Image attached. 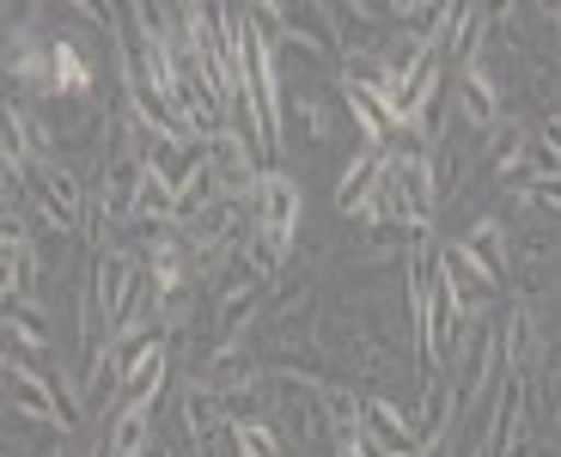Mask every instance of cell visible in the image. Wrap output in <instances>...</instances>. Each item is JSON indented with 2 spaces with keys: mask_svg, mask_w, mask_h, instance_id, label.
Segmentation results:
<instances>
[{
  "mask_svg": "<svg viewBox=\"0 0 561 457\" xmlns=\"http://www.w3.org/2000/svg\"><path fill=\"white\" fill-rule=\"evenodd\" d=\"M165 373H171V366H165V347H159L153 361H147V366H140V373L123 385V402H128V409H159V390H165Z\"/></svg>",
  "mask_w": 561,
  "mask_h": 457,
  "instance_id": "obj_19",
  "label": "cell"
},
{
  "mask_svg": "<svg viewBox=\"0 0 561 457\" xmlns=\"http://www.w3.org/2000/svg\"><path fill=\"white\" fill-rule=\"evenodd\" d=\"M31 293H37V244L7 208V299H31Z\"/></svg>",
  "mask_w": 561,
  "mask_h": 457,
  "instance_id": "obj_16",
  "label": "cell"
},
{
  "mask_svg": "<svg viewBox=\"0 0 561 457\" xmlns=\"http://www.w3.org/2000/svg\"><path fill=\"white\" fill-rule=\"evenodd\" d=\"M287 116H294V123L306 128L311 140L330 135V123H323V104H318V98H287Z\"/></svg>",
  "mask_w": 561,
  "mask_h": 457,
  "instance_id": "obj_22",
  "label": "cell"
},
{
  "mask_svg": "<svg viewBox=\"0 0 561 457\" xmlns=\"http://www.w3.org/2000/svg\"><path fill=\"white\" fill-rule=\"evenodd\" d=\"M251 214H256V232L275 238L280 250H294L299 214H306V202H299V183L287 178V171H268L263 190H256V202H251Z\"/></svg>",
  "mask_w": 561,
  "mask_h": 457,
  "instance_id": "obj_6",
  "label": "cell"
},
{
  "mask_svg": "<svg viewBox=\"0 0 561 457\" xmlns=\"http://www.w3.org/2000/svg\"><path fill=\"white\" fill-rule=\"evenodd\" d=\"M439 275L451 281V293L463 299V311H470V318L494 305V281L482 275L477 263H470V250H463V244H446V250H439Z\"/></svg>",
  "mask_w": 561,
  "mask_h": 457,
  "instance_id": "obj_12",
  "label": "cell"
},
{
  "mask_svg": "<svg viewBox=\"0 0 561 457\" xmlns=\"http://www.w3.org/2000/svg\"><path fill=\"white\" fill-rule=\"evenodd\" d=\"M336 457H379V452H373V445L360 439V445H336Z\"/></svg>",
  "mask_w": 561,
  "mask_h": 457,
  "instance_id": "obj_25",
  "label": "cell"
},
{
  "mask_svg": "<svg viewBox=\"0 0 561 457\" xmlns=\"http://www.w3.org/2000/svg\"><path fill=\"white\" fill-rule=\"evenodd\" d=\"M489 165H494V178H506V183H531V128H519V123H501L489 135Z\"/></svg>",
  "mask_w": 561,
  "mask_h": 457,
  "instance_id": "obj_15",
  "label": "cell"
},
{
  "mask_svg": "<svg viewBox=\"0 0 561 457\" xmlns=\"http://www.w3.org/2000/svg\"><path fill=\"white\" fill-rule=\"evenodd\" d=\"M318 347H323V361H330V373L336 378L354 373V385H373V378L397 373V342H385L354 305H342L330 323H318Z\"/></svg>",
  "mask_w": 561,
  "mask_h": 457,
  "instance_id": "obj_1",
  "label": "cell"
},
{
  "mask_svg": "<svg viewBox=\"0 0 561 457\" xmlns=\"http://www.w3.org/2000/svg\"><path fill=\"white\" fill-rule=\"evenodd\" d=\"M525 202H531V208H543V214H561V178L556 183H525Z\"/></svg>",
  "mask_w": 561,
  "mask_h": 457,
  "instance_id": "obj_23",
  "label": "cell"
},
{
  "mask_svg": "<svg viewBox=\"0 0 561 457\" xmlns=\"http://www.w3.org/2000/svg\"><path fill=\"white\" fill-rule=\"evenodd\" d=\"M7 330H13V354H49V318L37 299H7Z\"/></svg>",
  "mask_w": 561,
  "mask_h": 457,
  "instance_id": "obj_17",
  "label": "cell"
},
{
  "mask_svg": "<svg viewBox=\"0 0 561 457\" xmlns=\"http://www.w3.org/2000/svg\"><path fill=\"white\" fill-rule=\"evenodd\" d=\"M470 457H494V439H489V433L477 439V452H470Z\"/></svg>",
  "mask_w": 561,
  "mask_h": 457,
  "instance_id": "obj_28",
  "label": "cell"
},
{
  "mask_svg": "<svg viewBox=\"0 0 561 457\" xmlns=\"http://www.w3.org/2000/svg\"><path fill=\"white\" fill-rule=\"evenodd\" d=\"M451 92H458V116L477 128V135H494V128H501V85H494V73L482 68V61L463 68Z\"/></svg>",
  "mask_w": 561,
  "mask_h": 457,
  "instance_id": "obj_10",
  "label": "cell"
},
{
  "mask_svg": "<svg viewBox=\"0 0 561 457\" xmlns=\"http://www.w3.org/2000/svg\"><path fill=\"white\" fill-rule=\"evenodd\" d=\"M494 7H458V25H451V68H477V49H482V31H489Z\"/></svg>",
  "mask_w": 561,
  "mask_h": 457,
  "instance_id": "obj_18",
  "label": "cell"
},
{
  "mask_svg": "<svg viewBox=\"0 0 561 457\" xmlns=\"http://www.w3.org/2000/svg\"><path fill=\"white\" fill-rule=\"evenodd\" d=\"M232 445H239V457H287L275 421H244V427H232Z\"/></svg>",
  "mask_w": 561,
  "mask_h": 457,
  "instance_id": "obj_21",
  "label": "cell"
},
{
  "mask_svg": "<svg viewBox=\"0 0 561 457\" xmlns=\"http://www.w3.org/2000/svg\"><path fill=\"white\" fill-rule=\"evenodd\" d=\"M140 183H147V159L140 152H111L99 171V208H92V226L104 220H135Z\"/></svg>",
  "mask_w": 561,
  "mask_h": 457,
  "instance_id": "obj_7",
  "label": "cell"
},
{
  "mask_svg": "<svg viewBox=\"0 0 561 457\" xmlns=\"http://www.w3.org/2000/svg\"><path fill=\"white\" fill-rule=\"evenodd\" d=\"M421 457H451V439H434V445H421Z\"/></svg>",
  "mask_w": 561,
  "mask_h": 457,
  "instance_id": "obj_26",
  "label": "cell"
},
{
  "mask_svg": "<svg viewBox=\"0 0 561 457\" xmlns=\"http://www.w3.org/2000/svg\"><path fill=\"white\" fill-rule=\"evenodd\" d=\"M549 439L561 445V402H556V421H549Z\"/></svg>",
  "mask_w": 561,
  "mask_h": 457,
  "instance_id": "obj_29",
  "label": "cell"
},
{
  "mask_svg": "<svg viewBox=\"0 0 561 457\" xmlns=\"http://www.w3.org/2000/svg\"><path fill=\"white\" fill-rule=\"evenodd\" d=\"M19 178H25V202L37 208V220L49 226V232H73V226L85 220V183L73 178L61 159H31Z\"/></svg>",
  "mask_w": 561,
  "mask_h": 457,
  "instance_id": "obj_2",
  "label": "cell"
},
{
  "mask_svg": "<svg viewBox=\"0 0 561 457\" xmlns=\"http://www.w3.org/2000/svg\"><path fill=\"white\" fill-rule=\"evenodd\" d=\"M256 159H263V152H256L239 128H220V135L208 140V171L220 178L226 202H256V190H263V178H268Z\"/></svg>",
  "mask_w": 561,
  "mask_h": 457,
  "instance_id": "obj_3",
  "label": "cell"
},
{
  "mask_svg": "<svg viewBox=\"0 0 561 457\" xmlns=\"http://www.w3.org/2000/svg\"><path fill=\"white\" fill-rule=\"evenodd\" d=\"M494 330H501V305H489V311H477L470 318V330H463V347H458V366H451V378H458V409H470V402L482 397V385L494 373Z\"/></svg>",
  "mask_w": 561,
  "mask_h": 457,
  "instance_id": "obj_4",
  "label": "cell"
},
{
  "mask_svg": "<svg viewBox=\"0 0 561 457\" xmlns=\"http://www.w3.org/2000/svg\"><path fill=\"white\" fill-rule=\"evenodd\" d=\"M463 165H470V152L458 147V140H439L434 147V190H439V202H458V190H463Z\"/></svg>",
  "mask_w": 561,
  "mask_h": 457,
  "instance_id": "obj_20",
  "label": "cell"
},
{
  "mask_svg": "<svg viewBox=\"0 0 561 457\" xmlns=\"http://www.w3.org/2000/svg\"><path fill=\"white\" fill-rule=\"evenodd\" d=\"M385 171H391V152L385 147H360L342 165V183H336V208L342 214H366V202L379 195V183H385Z\"/></svg>",
  "mask_w": 561,
  "mask_h": 457,
  "instance_id": "obj_9",
  "label": "cell"
},
{
  "mask_svg": "<svg viewBox=\"0 0 561 457\" xmlns=\"http://www.w3.org/2000/svg\"><path fill=\"white\" fill-rule=\"evenodd\" d=\"M153 415L159 409H128V402H116V415L104 421V452L111 457H147L153 452Z\"/></svg>",
  "mask_w": 561,
  "mask_h": 457,
  "instance_id": "obj_14",
  "label": "cell"
},
{
  "mask_svg": "<svg viewBox=\"0 0 561 457\" xmlns=\"http://www.w3.org/2000/svg\"><path fill=\"white\" fill-rule=\"evenodd\" d=\"M56 457H80V452H68V445H61V452H56Z\"/></svg>",
  "mask_w": 561,
  "mask_h": 457,
  "instance_id": "obj_30",
  "label": "cell"
},
{
  "mask_svg": "<svg viewBox=\"0 0 561 457\" xmlns=\"http://www.w3.org/2000/svg\"><path fill=\"white\" fill-rule=\"evenodd\" d=\"M7 402H13V415H25L31 427H61V433H68L49 373H43V366H31L25 354H13V347H7Z\"/></svg>",
  "mask_w": 561,
  "mask_h": 457,
  "instance_id": "obj_5",
  "label": "cell"
},
{
  "mask_svg": "<svg viewBox=\"0 0 561 457\" xmlns=\"http://www.w3.org/2000/svg\"><path fill=\"white\" fill-rule=\"evenodd\" d=\"M537 135H543V140H549V147H556V159H561V111H549V123H543V128H537Z\"/></svg>",
  "mask_w": 561,
  "mask_h": 457,
  "instance_id": "obj_24",
  "label": "cell"
},
{
  "mask_svg": "<svg viewBox=\"0 0 561 457\" xmlns=\"http://www.w3.org/2000/svg\"><path fill=\"white\" fill-rule=\"evenodd\" d=\"M366 445L379 457H421L415 415H403V409L385 402V397H366Z\"/></svg>",
  "mask_w": 561,
  "mask_h": 457,
  "instance_id": "obj_8",
  "label": "cell"
},
{
  "mask_svg": "<svg viewBox=\"0 0 561 457\" xmlns=\"http://www.w3.org/2000/svg\"><path fill=\"white\" fill-rule=\"evenodd\" d=\"M458 244L470 250V263H477L494 287H501V281H513V238H506L501 220H477L470 232L458 238Z\"/></svg>",
  "mask_w": 561,
  "mask_h": 457,
  "instance_id": "obj_11",
  "label": "cell"
},
{
  "mask_svg": "<svg viewBox=\"0 0 561 457\" xmlns=\"http://www.w3.org/2000/svg\"><path fill=\"white\" fill-rule=\"evenodd\" d=\"M549 31H556V61H561V7L549 13Z\"/></svg>",
  "mask_w": 561,
  "mask_h": 457,
  "instance_id": "obj_27",
  "label": "cell"
},
{
  "mask_svg": "<svg viewBox=\"0 0 561 457\" xmlns=\"http://www.w3.org/2000/svg\"><path fill=\"white\" fill-rule=\"evenodd\" d=\"M451 415H458V385H451V373H439V378H421V415H415V433H421V445L451 439Z\"/></svg>",
  "mask_w": 561,
  "mask_h": 457,
  "instance_id": "obj_13",
  "label": "cell"
}]
</instances>
